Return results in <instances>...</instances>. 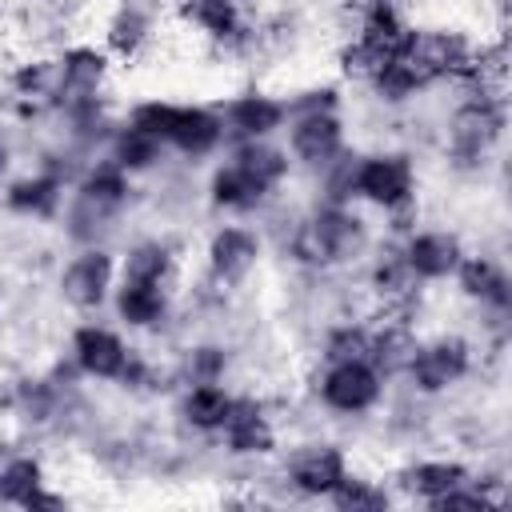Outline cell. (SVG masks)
I'll return each mask as SVG.
<instances>
[{"mask_svg":"<svg viewBox=\"0 0 512 512\" xmlns=\"http://www.w3.org/2000/svg\"><path fill=\"white\" fill-rule=\"evenodd\" d=\"M132 128H144L164 148H176L188 160H204L224 144V120L204 104H172V100H140L128 108Z\"/></svg>","mask_w":512,"mask_h":512,"instance_id":"6da1fadb","label":"cell"},{"mask_svg":"<svg viewBox=\"0 0 512 512\" xmlns=\"http://www.w3.org/2000/svg\"><path fill=\"white\" fill-rule=\"evenodd\" d=\"M472 84V80H468ZM504 96L500 88H484V84H472V96H464L452 112H448V124H444V152H448V164L456 172H476L492 148L500 144L504 136Z\"/></svg>","mask_w":512,"mask_h":512,"instance_id":"7a4b0ae2","label":"cell"},{"mask_svg":"<svg viewBox=\"0 0 512 512\" xmlns=\"http://www.w3.org/2000/svg\"><path fill=\"white\" fill-rule=\"evenodd\" d=\"M352 200H364L380 212L404 208L416 200V168L408 152L396 148H380L356 160V176H352Z\"/></svg>","mask_w":512,"mask_h":512,"instance_id":"3957f363","label":"cell"},{"mask_svg":"<svg viewBox=\"0 0 512 512\" xmlns=\"http://www.w3.org/2000/svg\"><path fill=\"white\" fill-rule=\"evenodd\" d=\"M316 396L336 416H364L380 404L384 376L372 368V360H328L316 380Z\"/></svg>","mask_w":512,"mask_h":512,"instance_id":"277c9868","label":"cell"},{"mask_svg":"<svg viewBox=\"0 0 512 512\" xmlns=\"http://www.w3.org/2000/svg\"><path fill=\"white\" fill-rule=\"evenodd\" d=\"M472 360H476V352H472V344L464 336L440 332L432 340H420V348H416V356H412L404 376L412 380V388L420 396H440V392L456 388L472 372Z\"/></svg>","mask_w":512,"mask_h":512,"instance_id":"5b68a950","label":"cell"},{"mask_svg":"<svg viewBox=\"0 0 512 512\" xmlns=\"http://www.w3.org/2000/svg\"><path fill=\"white\" fill-rule=\"evenodd\" d=\"M404 56L428 76V84L464 80L472 72L476 44L456 28H412V36L404 44Z\"/></svg>","mask_w":512,"mask_h":512,"instance_id":"8992f818","label":"cell"},{"mask_svg":"<svg viewBox=\"0 0 512 512\" xmlns=\"http://www.w3.org/2000/svg\"><path fill=\"white\" fill-rule=\"evenodd\" d=\"M112 280H116V256L104 248V244H84L64 268H60V300L76 312H96L108 292H112Z\"/></svg>","mask_w":512,"mask_h":512,"instance_id":"52a82bcc","label":"cell"},{"mask_svg":"<svg viewBox=\"0 0 512 512\" xmlns=\"http://www.w3.org/2000/svg\"><path fill=\"white\" fill-rule=\"evenodd\" d=\"M260 256H264V240L256 228H244V224H220L204 244L208 276L216 284H244L256 272Z\"/></svg>","mask_w":512,"mask_h":512,"instance_id":"ba28073f","label":"cell"},{"mask_svg":"<svg viewBox=\"0 0 512 512\" xmlns=\"http://www.w3.org/2000/svg\"><path fill=\"white\" fill-rule=\"evenodd\" d=\"M348 148L340 112H300L288 116V156L304 168L320 172L328 160H336Z\"/></svg>","mask_w":512,"mask_h":512,"instance_id":"9c48e42d","label":"cell"},{"mask_svg":"<svg viewBox=\"0 0 512 512\" xmlns=\"http://www.w3.org/2000/svg\"><path fill=\"white\" fill-rule=\"evenodd\" d=\"M344 472H348V456L340 444H328V440L292 448L288 464H284L288 484L304 496H332V488L344 480Z\"/></svg>","mask_w":512,"mask_h":512,"instance_id":"30bf717a","label":"cell"},{"mask_svg":"<svg viewBox=\"0 0 512 512\" xmlns=\"http://www.w3.org/2000/svg\"><path fill=\"white\" fill-rule=\"evenodd\" d=\"M60 92L56 104H76V100H92L104 96L108 72H112V56L96 44H68L60 56Z\"/></svg>","mask_w":512,"mask_h":512,"instance_id":"8fae6325","label":"cell"},{"mask_svg":"<svg viewBox=\"0 0 512 512\" xmlns=\"http://www.w3.org/2000/svg\"><path fill=\"white\" fill-rule=\"evenodd\" d=\"M452 276H456L464 300H476L492 316H508V308H512V280H508V268L496 256L464 252V260L456 264Z\"/></svg>","mask_w":512,"mask_h":512,"instance_id":"7c38bea8","label":"cell"},{"mask_svg":"<svg viewBox=\"0 0 512 512\" xmlns=\"http://www.w3.org/2000/svg\"><path fill=\"white\" fill-rule=\"evenodd\" d=\"M128 344L116 328L108 324H80L72 332V364L80 368V376L92 380H120L124 364H128Z\"/></svg>","mask_w":512,"mask_h":512,"instance_id":"4fadbf2b","label":"cell"},{"mask_svg":"<svg viewBox=\"0 0 512 512\" xmlns=\"http://www.w3.org/2000/svg\"><path fill=\"white\" fill-rule=\"evenodd\" d=\"M156 12L160 4L120 0L104 24V52L116 60H140L156 40Z\"/></svg>","mask_w":512,"mask_h":512,"instance_id":"5bb4252c","label":"cell"},{"mask_svg":"<svg viewBox=\"0 0 512 512\" xmlns=\"http://www.w3.org/2000/svg\"><path fill=\"white\" fill-rule=\"evenodd\" d=\"M408 268L416 272L420 284H432V280H448L456 272V264L464 260V244L456 232L448 228H424V232H408L404 244H400Z\"/></svg>","mask_w":512,"mask_h":512,"instance_id":"9a60e30c","label":"cell"},{"mask_svg":"<svg viewBox=\"0 0 512 512\" xmlns=\"http://www.w3.org/2000/svg\"><path fill=\"white\" fill-rule=\"evenodd\" d=\"M220 436L232 456H268L276 448V424L268 420V412L256 396H232Z\"/></svg>","mask_w":512,"mask_h":512,"instance_id":"2e32d148","label":"cell"},{"mask_svg":"<svg viewBox=\"0 0 512 512\" xmlns=\"http://www.w3.org/2000/svg\"><path fill=\"white\" fill-rule=\"evenodd\" d=\"M220 120H224V136L232 132V140H268L288 124V108L268 92H244L220 108Z\"/></svg>","mask_w":512,"mask_h":512,"instance_id":"e0dca14e","label":"cell"},{"mask_svg":"<svg viewBox=\"0 0 512 512\" xmlns=\"http://www.w3.org/2000/svg\"><path fill=\"white\" fill-rule=\"evenodd\" d=\"M64 184H68V180H60L52 168L16 176V180L4 188V208L16 212V216L48 220V216H56L60 204H64Z\"/></svg>","mask_w":512,"mask_h":512,"instance_id":"ac0fdd59","label":"cell"},{"mask_svg":"<svg viewBox=\"0 0 512 512\" xmlns=\"http://www.w3.org/2000/svg\"><path fill=\"white\" fill-rule=\"evenodd\" d=\"M180 20H188L200 36H208L220 48H232L248 32L240 0H180Z\"/></svg>","mask_w":512,"mask_h":512,"instance_id":"d6986e66","label":"cell"},{"mask_svg":"<svg viewBox=\"0 0 512 512\" xmlns=\"http://www.w3.org/2000/svg\"><path fill=\"white\" fill-rule=\"evenodd\" d=\"M228 160H232L252 184H260L268 196H272V192L288 180V172H292L288 148H280V144H272V140H236Z\"/></svg>","mask_w":512,"mask_h":512,"instance_id":"ffe728a7","label":"cell"},{"mask_svg":"<svg viewBox=\"0 0 512 512\" xmlns=\"http://www.w3.org/2000/svg\"><path fill=\"white\" fill-rule=\"evenodd\" d=\"M112 304L120 324L128 328H160L172 312V296L164 284H136V280H120Z\"/></svg>","mask_w":512,"mask_h":512,"instance_id":"44dd1931","label":"cell"},{"mask_svg":"<svg viewBox=\"0 0 512 512\" xmlns=\"http://www.w3.org/2000/svg\"><path fill=\"white\" fill-rule=\"evenodd\" d=\"M420 348V336H416V324L408 320H384L380 328H372V368L380 376H396V372H408L412 356Z\"/></svg>","mask_w":512,"mask_h":512,"instance_id":"7402d4cb","label":"cell"},{"mask_svg":"<svg viewBox=\"0 0 512 512\" xmlns=\"http://www.w3.org/2000/svg\"><path fill=\"white\" fill-rule=\"evenodd\" d=\"M368 288H372L376 300H384V308H400V304H408V300L420 292V280H416V272L408 268L400 244L388 248V256H384V252L376 256V264H372V272H368Z\"/></svg>","mask_w":512,"mask_h":512,"instance_id":"603a6c76","label":"cell"},{"mask_svg":"<svg viewBox=\"0 0 512 512\" xmlns=\"http://www.w3.org/2000/svg\"><path fill=\"white\" fill-rule=\"evenodd\" d=\"M228 408H232V392L224 384H184L180 392V420L196 432H220Z\"/></svg>","mask_w":512,"mask_h":512,"instance_id":"cb8c5ba5","label":"cell"},{"mask_svg":"<svg viewBox=\"0 0 512 512\" xmlns=\"http://www.w3.org/2000/svg\"><path fill=\"white\" fill-rule=\"evenodd\" d=\"M176 272V252L164 240H136L120 256V280L136 284H168Z\"/></svg>","mask_w":512,"mask_h":512,"instance_id":"d4e9b609","label":"cell"},{"mask_svg":"<svg viewBox=\"0 0 512 512\" xmlns=\"http://www.w3.org/2000/svg\"><path fill=\"white\" fill-rule=\"evenodd\" d=\"M468 476H472V472H468V464H460V460H416V464H408V468L400 472V484H404L412 496L436 504L444 492H452V488L464 484Z\"/></svg>","mask_w":512,"mask_h":512,"instance_id":"484cf974","label":"cell"},{"mask_svg":"<svg viewBox=\"0 0 512 512\" xmlns=\"http://www.w3.org/2000/svg\"><path fill=\"white\" fill-rule=\"evenodd\" d=\"M108 160H112L116 168H124L128 176H136V172H148V168H156V164L164 160V144H160L156 136H148L144 128L120 124V128H112V136H108Z\"/></svg>","mask_w":512,"mask_h":512,"instance_id":"4316f807","label":"cell"},{"mask_svg":"<svg viewBox=\"0 0 512 512\" xmlns=\"http://www.w3.org/2000/svg\"><path fill=\"white\" fill-rule=\"evenodd\" d=\"M208 200H212L216 208H228V212H256V208H264L268 192H264L260 184H252V180L228 160V164L212 168V176H208Z\"/></svg>","mask_w":512,"mask_h":512,"instance_id":"83f0119b","label":"cell"},{"mask_svg":"<svg viewBox=\"0 0 512 512\" xmlns=\"http://www.w3.org/2000/svg\"><path fill=\"white\" fill-rule=\"evenodd\" d=\"M368 84H372L376 100H384V104H408V100H416V96L428 88V76L400 52V56H392Z\"/></svg>","mask_w":512,"mask_h":512,"instance_id":"f1b7e54d","label":"cell"},{"mask_svg":"<svg viewBox=\"0 0 512 512\" xmlns=\"http://www.w3.org/2000/svg\"><path fill=\"white\" fill-rule=\"evenodd\" d=\"M228 372V352L224 344H188L180 356V384H220Z\"/></svg>","mask_w":512,"mask_h":512,"instance_id":"f546056e","label":"cell"},{"mask_svg":"<svg viewBox=\"0 0 512 512\" xmlns=\"http://www.w3.org/2000/svg\"><path fill=\"white\" fill-rule=\"evenodd\" d=\"M40 484H44V464L36 456H8L0 464V500L4 504H24Z\"/></svg>","mask_w":512,"mask_h":512,"instance_id":"4dcf8cb0","label":"cell"},{"mask_svg":"<svg viewBox=\"0 0 512 512\" xmlns=\"http://www.w3.org/2000/svg\"><path fill=\"white\" fill-rule=\"evenodd\" d=\"M320 356H324V364L328 360H368L372 356V328H364L356 320H344V324L328 328Z\"/></svg>","mask_w":512,"mask_h":512,"instance_id":"1f68e13d","label":"cell"},{"mask_svg":"<svg viewBox=\"0 0 512 512\" xmlns=\"http://www.w3.org/2000/svg\"><path fill=\"white\" fill-rule=\"evenodd\" d=\"M336 508H388L392 504V496L376 484V480H364V476H356V472H344V480L332 488V496H328Z\"/></svg>","mask_w":512,"mask_h":512,"instance_id":"d6a6232c","label":"cell"},{"mask_svg":"<svg viewBox=\"0 0 512 512\" xmlns=\"http://www.w3.org/2000/svg\"><path fill=\"white\" fill-rule=\"evenodd\" d=\"M64 504H68L64 496H56V492H48V488L40 484V488H36V492H32V496H28L24 504H20V508H28V512H40V508H52V512H56V508H64Z\"/></svg>","mask_w":512,"mask_h":512,"instance_id":"836d02e7","label":"cell"},{"mask_svg":"<svg viewBox=\"0 0 512 512\" xmlns=\"http://www.w3.org/2000/svg\"><path fill=\"white\" fill-rule=\"evenodd\" d=\"M4 172H8V148L0 144V176H4Z\"/></svg>","mask_w":512,"mask_h":512,"instance_id":"e575fe53","label":"cell"}]
</instances>
